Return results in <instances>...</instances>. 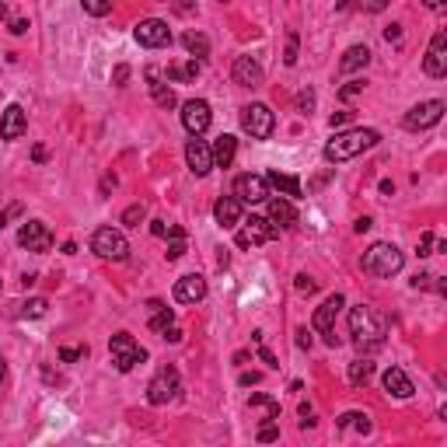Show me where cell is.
<instances>
[{
	"label": "cell",
	"mask_w": 447,
	"mask_h": 447,
	"mask_svg": "<svg viewBox=\"0 0 447 447\" xmlns=\"http://www.w3.org/2000/svg\"><path fill=\"white\" fill-rule=\"evenodd\" d=\"M242 129L252 136V140H269L273 129H276V116H273V109L262 105V102L244 105L242 109Z\"/></svg>",
	"instance_id": "5b68a950"
},
{
	"label": "cell",
	"mask_w": 447,
	"mask_h": 447,
	"mask_svg": "<svg viewBox=\"0 0 447 447\" xmlns=\"http://www.w3.org/2000/svg\"><path fill=\"white\" fill-rule=\"evenodd\" d=\"M360 266H364V273H370V276H377V280H388V276L402 273V266H406V255H402V252H399L392 242H377V244H370V248L364 252Z\"/></svg>",
	"instance_id": "3957f363"
},
{
	"label": "cell",
	"mask_w": 447,
	"mask_h": 447,
	"mask_svg": "<svg viewBox=\"0 0 447 447\" xmlns=\"http://www.w3.org/2000/svg\"><path fill=\"white\" fill-rule=\"evenodd\" d=\"M109 353H112V364H116V370H122V374H129L136 364H144L147 360V350L129 335V332H116L112 339H109Z\"/></svg>",
	"instance_id": "277c9868"
},
{
	"label": "cell",
	"mask_w": 447,
	"mask_h": 447,
	"mask_svg": "<svg viewBox=\"0 0 447 447\" xmlns=\"http://www.w3.org/2000/svg\"><path fill=\"white\" fill-rule=\"evenodd\" d=\"M151 231H154L158 238H164V235H168V227H164V220H154V224H151Z\"/></svg>",
	"instance_id": "816d5d0a"
},
{
	"label": "cell",
	"mask_w": 447,
	"mask_h": 447,
	"mask_svg": "<svg viewBox=\"0 0 447 447\" xmlns=\"http://www.w3.org/2000/svg\"><path fill=\"white\" fill-rule=\"evenodd\" d=\"M339 311H343V293H332V297L322 301V308H315V318H311L315 332L325 335L328 346H339V335H335V318H339Z\"/></svg>",
	"instance_id": "ba28073f"
},
{
	"label": "cell",
	"mask_w": 447,
	"mask_h": 447,
	"mask_svg": "<svg viewBox=\"0 0 447 447\" xmlns=\"http://www.w3.org/2000/svg\"><path fill=\"white\" fill-rule=\"evenodd\" d=\"M238 381H242V388H248V384H259V381H262V374H255V370H252V374H242Z\"/></svg>",
	"instance_id": "7dc6e473"
},
{
	"label": "cell",
	"mask_w": 447,
	"mask_h": 447,
	"mask_svg": "<svg viewBox=\"0 0 447 447\" xmlns=\"http://www.w3.org/2000/svg\"><path fill=\"white\" fill-rule=\"evenodd\" d=\"M84 14H91V18H105L109 11H112V0H81Z\"/></svg>",
	"instance_id": "836d02e7"
},
{
	"label": "cell",
	"mask_w": 447,
	"mask_h": 447,
	"mask_svg": "<svg viewBox=\"0 0 447 447\" xmlns=\"http://www.w3.org/2000/svg\"><path fill=\"white\" fill-rule=\"evenodd\" d=\"M81 357H87V346H63V350H60V360H63V364H74V360H81Z\"/></svg>",
	"instance_id": "e575fe53"
},
{
	"label": "cell",
	"mask_w": 447,
	"mask_h": 447,
	"mask_svg": "<svg viewBox=\"0 0 447 447\" xmlns=\"http://www.w3.org/2000/svg\"><path fill=\"white\" fill-rule=\"evenodd\" d=\"M7 217H14V213H11V210H7V213H0V231L7 227Z\"/></svg>",
	"instance_id": "db71d44e"
},
{
	"label": "cell",
	"mask_w": 447,
	"mask_h": 447,
	"mask_svg": "<svg viewBox=\"0 0 447 447\" xmlns=\"http://www.w3.org/2000/svg\"><path fill=\"white\" fill-rule=\"evenodd\" d=\"M433 244H437V238L426 231V235L419 238V248H416V252H419V255H433Z\"/></svg>",
	"instance_id": "60d3db41"
},
{
	"label": "cell",
	"mask_w": 447,
	"mask_h": 447,
	"mask_svg": "<svg viewBox=\"0 0 447 447\" xmlns=\"http://www.w3.org/2000/svg\"><path fill=\"white\" fill-rule=\"evenodd\" d=\"M377 144H381L377 129H364V126L343 129V133H335L325 144V161L343 164V161H350V158H357V154H364V151H370V147H377Z\"/></svg>",
	"instance_id": "7a4b0ae2"
},
{
	"label": "cell",
	"mask_w": 447,
	"mask_h": 447,
	"mask_svg": "<svg viewBox=\"0 0 447 447\" xmlns=\"http://www.w3.org/2000/svg\"><path fill=\"white\" fill-rule=\"evenodd\" d=\"M25 129H28L25 109H21V105H7L4 116H0V136H4V140H21Z\"/></svg>",
	"instance_id": "ac0fdd59"
},
{
	"label": "cell",
	"mask_w": 447,
	"mask_h": 447,
	"mask_svg": "<svg viewBox=\"0 0 447 447\" xmlns=\"http://www.w3.org/2000/svg\"><path fill=\"white\" fill-rule=\"evenodd\" d=\"M147 308H151V332H164V328L175 325V311L164 308L161 301H151Z\"/></svg>",
	"instance_id": "484cf974"
},
{
	"label": "cell",
	"mask_w": 447,
	"mask_h": 447,
	"mask_svg": "<svg viewBox=\"0 0 447 447\" xmlns=\"http://www.w3.org/2000/svg\"><path fill=\"white\" fill-rule=\"evenodd\" d=\"M7 377V364H4V357H0V381Z\"/></svg>",
	"instance_id": "11a10c76"
},
{
	"label": "cell",
	"mask_w": 447,
	"mask_h": 447,
	"mask_svg": "<svg viewBox=\"0 0 447 447\" xmlns=\"http://www.w3.org/2000/svg\"><path fill=\"white\" fill-rule=\"evenodd\" d=\"M109 189H116V175H105V178H102V193H109Z\"/></svg>",
	"instance_id": "f907efd6"
},
{
	"label": "cell",
	"mask_w": 447,
	"mask_h": 447,
	"mask_svg": "<svg viewBox=\"0 0 447 447\" xmlns=\"http://www.w3.org/2000/svg\"><path fill=\"white\" fill-rule=\"evenodd\" d=\"M280 235V227L269 220V217H252V220H244V227L238 231V248H259V244L273 242Z\"/></svg>",
	"instance_id": "9c48e42d"
},
{
	"label": "cell",
	"mask_w": 447,
	"mask_h": 447,
	"mask_svg": "<svg viewBox=\"0 0 447 447\" xmlns=\"http://www.w3.org/2000/svg\"><path fill=\"white\" fill-rule=\"evenodd\" d=\"M45 311H49V301H45V297H32V301L21 304V318H42Z\"/></svg>",
	"instance_id": "1f68e13d"
},
{
	"label": "cell",
	"mask_w": 447,
	"mask_h": 447,
	"mask_svg": "<svg viewBox=\"0 0 447 447\" xmlns=\"http://www.w3.org/2000/svg\"><path fill=\"white\" fill-rule=\"evenodd\" d=\"M266 182H269L276 193H284L286 200H297V196H304V185H301V178H297V175H280V171H269V175H266Z\"/></svg>",
	"instance_id": "603a6c76"
},
{
	"label": "cell",
	"mask_w": 447,
	"mask_h": 447,
	"mask_svg": "<svg viewBox=\"0 0 447 447\" xmlns=\"http://www.w3.org/2000/svg\"><path fill=\"white\" fill-rule=\"evenodd\" d=\"M126 77H129V67H126V63H119V67H116V74H112V81L126 84Z\"/></svg>",
	"instance_id": "bcb514c9"
},
{
	"label": "cell",
	"mask_w": 447,
	"mask_h": 447,
	"mask_svg": "<svg viewBox=\"0 0 447 447\" xmlns=\"http://www.w3.org/2000/svg\"><path fill=\"white\" fill-rule=\"evenodd\" d=\"M360 91H364V81H350L339 87V98H353V95H360Z\"/></svg>",
	"instance_id": "ab89813d"
},
{
	"label": "cell",
	"mask_w": 447,
	"mask_h": 447,
	"mask_svg": "<svg viewBox=\"0 0 447 447\" xmlns=\"http://www.w3.org/2000/svg\"><path fill=\"white\" fill-rule=\"evenodd\" d=\"M293 286H297L301 293H315V290H318V284H315V280H311L308 273H297V280H293Z\"/></svg>",
	"instance_id": "f35d334b"
},
{
	"label": "cell",
	"mask_w": 447,
	"mask_h": 447,
	"mask_svg": "<svg viewBox=\"0 0 447 447\" xmlns=\"http://www.w3.org/2000/svg\"><path fill=\"white\" fill-rule=\"evenodd\" d=\"M381 384H384V392L388 395H395V399H412V381H409V374L402 367H388L384 370V377H381Z\"/></svg>",
	"instance_id": "ffe728a7"
},
{
	"label": "cell",
	"mask_w": 447,
	"mask_h": 447,
	"mask_svg": "<svg viewBox=\"0 0 447 447\" xmlns=\"http://www.w3.org/2000/svg\"><path fill=\"white\" fill-rule=\"evenodd\" d=\"M367 63H370V49H367V45H350L346 56L339 60V70H343V74H353V70H364Z\"/></svg>",
	"instance_id": "d4e9b609"
},
{
	"label": "cell",
	"mask_w": 447,
	"mask_h": 447,
	"mask_svg": "<svg viewBox=\"0 0 447 447\" xmlns=\"http://www.w3.org/2000/svg\"><path fill=\"white\" fill-rule=\"evenodd\" d=\"M144 217H147L144 203H133V206H126V210H122V224H126V227H140V224H144Z\"/></svg>",
	"instance_id": "d6a6232c"
},
{
	"label": "cell",
	"mask_w": 447,
	"mask_h": 447,
	"mask_svg": "<svg viewBox=\"0 0 447 447\" xmlns=\"http://www.w3.org/2000/svg\"><path fill=\"white\" fill-rule=\"evenodd\" d=\"M161 335H164V339H168V343H178V339H182V332H178V328H175V325H171V328H164Z\"/></svg>",
	"instance_id": "c3c4849f"
},
{
	"label": "cell",
	"mask_w": 447,
	"mask_h": 447,
	"mask_svg": "<svg viewBox=\"0 0 447 447\" xmlns=\"http://www.w3.org/2000/svg\"><path fill=\"white\" fill-rule=\"evenodd\" d=\"M18 244L28 248V252H49V248H53V231H49L42 220H28V224H21V231H18Z\"/></svg>",
	"instance_id": "4fadbf2b"
},
{
	"label": "cell",
	"mask_w": 447,
	"mask_h": 447,
	"mask_svg": "<svg viewBox=\"0 0 447 447\" xmlns=\"http://www.w3.org/2000/svg\"><path fill=\"white\" fill-rule=\"evenodd\" d=\"M231 77H235V84H242V87H262V84H266V74H262L259 60H252V56H238V60H235Z\"/></svg>",
	"instance_id": "2e32d148"
},
{
	"label": "cell",
	"mask_w": 447,
	"mask_h": 447,
	"mask_svg": "<svg viewBox=\"0 0 447 447\" xmlns=\"http://www.w3.org/2000/svg\"><path fill=\"white\" fill-rule=\"evenodd\" d=\"M91 252L102 255V259H109V262H122L129 255V242L122 238V231H116V227H98L91 235Z\"/></svg>",
	"instance_id": "8992f818"
},
{
	"label": "cell",
	"mask_w": 447,
	"mask_h": 447,
	"mask_svg": "<svg viewBox=\"0 0 447 447\" xmlns=\"http://www.w3.org/2000/svg\"><path fill=\"white\" fill-rule=\"evenodd\" d=\"M210 154H213V168H231L235 154H238V140L231 133H224V136H217V144L210 147Z\"/></svg>",
	"instance_id": "7402d4cb"
},
{
	"label": "cell",
	"mask_w": 447,
	"mask_h": 447,
	"mask_svg": "<svg viewBox=\"0 0 447 447\" xmlns=\"http://www.w3.org/2000/svg\"><path fill=\"white\" fill-rule=\"evenodd\" d=\"M0 21H7V7L4 4H0Z\"/></svg>",
	"instance_id": "9f6ffc18"
},
{
	"label": "cell",
	"mask_w": 447,
	"mask_h": 447,
	"mask_svg": "<svg viewBox=\"0 0 447 447\" xmlns=\"http://www.w3.org/2000/svg\"><path fill=\"white\" fill-rule=\"evenodd\" d=\"M339 430H360V433H370V416H367V412H343V416H339Z\"/></svg>",
	"instance_id": "f1b7e54d"
},
{
	"label": "cell",
	"mask_w": 447,
	"mask_h": 447,
	"mask_svg": "<svg viewBox=\"0 0 447 447\" xmlns=\"http://www.w3.org/2000/svg\"><path fill=\"white\" fill-rule=\"evenodd\" d=\"M284 63L293 67L297 63V32H286V53H284Z\"/></svg>",
	"instance_id": "8d00e7d4"
},
{
	"label": "cell",
	"mask_w": 447,
	"mask_h": 447,
	"mask_svg": "<svg viewBox=\"0 0 447 447\" xmlns=\"http://www.w3.org/2000/svg\"><path fill=\"white\" fill-rule=\"evenodd\" d=\"M311 109H315V91H301V95H297V112H301V116H311Z\"/></svg>",
	"instance_id": "d590c367"
},
{
	"label": "cell",
	"mask_w": 447,
	"mask_h": 447,
	"mask_svg": "<svg viewBox=\"0 0 447 447\" xmlns=\"http://www.w3.org/2000/svg\"><path fill=\"white\" fill-rule=\"evenodd\" d=\"M384 39L399 42V39H402V28H399V25H388V28H384Z\"/></svg>",
	"instance_id": "f6af8a7d"
},
{
	"label": "cell",
	"mask_w": 447,
	"mask_h": 447,
	"mask_svg": "<svg viewBox=\"0 0 447 447\" xmlns=\"http://www.w3.org/2000/svg\"><path fill=\"white\" fill-rule=\"evenodd\" d=\"M133 36H136L140 45H147V49L171 45V28H168V21H161V18H144V21L133 28Z\"/></svg>",
	"instance_id": "30bf717a"
},
{
	"label": "cell",
	"mask_w": 447,
	"mask_h": 447,
	"mask_svg": "<svg viewBox=\"0 0 447 447\" xmlns=\"http://www.w3.org/2000/svg\"><path fill=\"white\" fill-rule=\"evenodd\" d=\"M423 70H426V77H444L447 74V32L444 28L430 39L426 60H423Z\"/></svg>",
	"instance_id": "5bb4252c"
},
{
	"label": "cell",
	"mask_w": 447,
	"mask_h": 447,
	"mask_svg": "<svg viewBox=\"0 0 447 447\" xmlns=\"http://www.w3.org/2000/svg\"><path fill=\"white\" fill-rule=\"evenodd\" d=\"M185 161H189V168H193V175H200V178L213 171V154H210L206 140L193 136V140L185 144Z\"/></svg>",
	"instance_id": "e0dca14e"
},
{
	"label": "cell",
	"mask_w": 447,
	"mask_h": 447,
	"mask_svg": "<svg viewBox=\"0 0 447 447\" xmlns=\"http://www.w3.org/2000/svg\"><path fill=\"white\" fill-rule=\"evenodd\" d=\"M269 220L280 224V227H293L297 224V210H293V203L286 196H276V200H269Z\"/></svg>",
	"instance_id": "cb8c5ba5"
},
{
	"label": "cell",
	"mask_w": 447,
	"mask_h": 447,
	"mask_svg": "<svg viewBox=\"0 0 447 447\" xmlns=\"http://www.w3.org/2000/svg\"><path fill=\"white\" fill-rule=\"evenodd\" d=\"M235 200L238 203H266L269 200V182L266 175H238L235 178Z\"/></svg>",
	"instance_id": "8fae6325"
},
{
	"label": "cell",
	"mask_w": 447,
	"mask_h": 447,
	"mask_svg": "<svg viewBox=\"0 0 447 447\" xmlns=\"http://www.w3.org/2000/svg\"><path fill=\"white\" fill-rule=\"evenodd\" d=\"M248 406L255 409V412H262L266 419H280V402H276V399H269V395H252V399H248Z\"/></svg>",
	"instance_id": "f546056e"
},
{
	"label": "cell",
	"mask_w": 447,
	"mask_h": 447,
	"mask_svg": "<svg viewBox=\"0 0 447 447\" xmlns=\"http://www.w3.org/2000/svg\"><path fill=\"white\" fill-rule=\"evenodd\" d=\"M178 388H182L178 370L171 364L161 367V370L151 377V384H147V402H151V406H164V402H171V399L178 395Z\"/></svg>",
	"instance_id": "52a82bcc"
},
{
	"label": "cell",
	"mask_w": 447,
	"mask_h": 447,
	"mask_svg": "<svg viewBox=\"0 0 447 447\" xmlns=\"http://www.w3.org/2000/svg\"><path fill=\"white\" fill-rule=\"evenodd\" d=\"M276 437H280V426H276V419H269V423L259 430V441H262V444H269V441H276Z\"/></svg>",
	"instance_id": "74e56055"
},
{
	"label": "cell",
	"mask_w": 447,
	"mask_h": 447,
	"mask_svg": "<svg viewBox=\"0 0 447 447\" xmlns=\"http://www.w3.org/2000/svg\"><path fill=\"white\" fill-rule=\"evenodd\" d=\"M444 119V102L433 98V102H419L416 109L406 112V129H430Z\"/></svg>",
	"instance_id": "7c38bea8"
},
{
	"label": "cell",
	"mask_w": 447,
	"mask_h": 447,
	"mask_svg": "<svg viewBox=\"0 0 447 447\" xmlns=\"http://www.w3.org/2000/svg\"><path fill=\"white\" fill-rule=\"evenodd\" d=\"M182 45L189 49L193 60H206V56H210V39H206L203 32H185V36H182Z\"/></svg>",
	"instance_id": "83f0119b"
},
{
	"label": "cell",
	"mask_w": 447,
	"mask_h": 447,
	"mask_svg": "<svg viewBox=\"0 0 447 447\" xmlns=\"http://www.w3.org/2000/svg\"><path fill=\"white\" fill-rule=\"evenodd\" d=\"M210 105H206L203 98H193V102H185L182 105V126L193 133V136H203L206 129H210Z\"/></svg>",
	"instance_id": "9a60e30c"
},
{
	"label": "cell",
	"mask_w": 447,
	"mask_h": 447,
	"mask_svg": "<svg viewBox=\"0 0 447 447\" xmlns=\"http://www.w3.org/2000/svg\"><path fill=\"white\" fill-rule=\"evenodd\" d=\"M350 119H353V112H332V119L328 122H332V129H335V126H346Z\"/></svg>",
	"instance_id": "7bdbcfd3"
},
{
	"label": "cell",
	"mask_w": 447,
	"mask_h": 447,
	"mask_svg": "<svg viewBox=\"0 0 447 447\" xmlns=\"http://www.w3.org/2000/svg\"><path fill=\"white\" fill-rule=\"evenodd\" d=\"M213 217H217L220 227H235V224H242V203L235 196H220L213 203Z\"/></svg>",
	"instance_id": "44dd1931"
},
{
	"label": "cell",
	"mask_w": 447,
	"mask_h": 447,
	"mask_svg": "<svg viewBox=\"0 0 447 447\" xmlns=\"http://www.w3.org/2000/svg\"><path fill=\"white\" fill-rule=\"evenodd\" d=\"M353 231H357V235H364V231H370V217H360V220L353 224Z\"/></svg>",
	"instance_id": "681fc988"
},
{
	"label": "cell",
	"mask_w": 447,
	"mask_h": 447,
	"mask_svg": "<svg viewBox=\"0 0 447 447\" xmlns=\"http://www.w3.org/2000/svg\"><path fill=\"white\" fill-rule=\"evenodd\" d=\"M392 0H339V7L346 11H364V14H381Z\"/></svg>",
	"instance_id": "4dcf8cb0"
},
{
	"label": "cell",
	"mask_w": 447,
	"mask_h": 447,
	"mask_svg": "<svg viewBox=\"0 0 447 447\" xmlns=\"http://www.w3.org/2000/svg\"><path fill=\"white\" fill-rule=\"evenodd\" d=\"M370 377H374V364H370V357H360V360L350 364V384H353V388H367Z\"/></svg>",
	"instance_id": "4316f807"
},
{
	"label": "cell",
	"mask_w": 447,
	"mask_h": 447,
	"mask_svg": "<svg viewBox=\"0 0 447 447\" xmlns=\"http://www.w3.org/2000/svg\"><path fill=\"white\" fill-rule=\"evenodd\" d=\"M11 32H14V36H25V32H28V21H25V18H14V21H11Z\"/></svg>",
	"instance_id": "ee69618b"
},
{
	"label": "cell",
	"mask_w": 447,
	"mask_h": 447,
	"mask_svg": "<svg viewBox=\"0 0 447 447\" xmlns=\"http://www.w3.org/2000/svg\"><path fill=\"white\" fill-rule=\"evenodd\" d=\"M206 297V280L200 273H189V276H182L178 284H175V301L178 304H196V301H203Z\"/></svg>",
	"instance_id": "d6986e66"
},
{
	"label": "cell",
	"mask_w": 447,
	"mask_h": 447,
	"mask_svg": "<svg viewBox=\"0 0 447 447\" xmlns=\"http://www.w3.org/2000/svg\"><path fill=\"white\" fill-rule=\"evenodd\" d=\"M297 346H301V350H311V332H308V328H297Z\"/></svg>",
	"instance_id": "b9f144b4"
},
{
	"label": "cell",
	"mask_w": 447,
	"mask_h": 447,
	"mask_svg": "<svg viewBox=\"0 0 447 447\" xmlns=\"http://www.w3.org/2000/svg\"><path fill=\"white\" fill-rule=\"evenodd\" d=\"M423 4H426L430 11H441V7H444V0H423Z\"/></svg>",
	"instance_id": "f5cc1de1"
},
{
	"label": "cell",
	"mask_w": 447,
	"mask_h": 447,
	"mask_svg": "<svg viewBox=\"0 0 447 447\" xmlns=\"http://www.w3.org/2000/svg\"><path fill=\"white\" fill-rule=\"evenodd\" d=\"M350 332H353V343H357V350L370 357L374 350H381L384 346V318L381 315H374V308H367V304H357L353 311H350Z\"/></svg>",
	"instance_id": "6da1fadb"
}]
</instances>
